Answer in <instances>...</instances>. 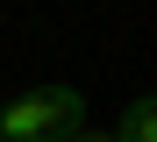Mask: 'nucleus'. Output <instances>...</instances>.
Here are the masks:
<instances>
[{
    "label": "nucleus",
    "instance_id": "obj_2",
    "mask_svg": "<svg viewBox=\"0 0 157 142\" xmlns=\"http://www.w3.org/2000/svg\"><path fill=\"white\" fill-rule=\"evenodd\" d=\"M114 142H157V100H136L114 121Z\"/></svg>",
    "mask_w": 157,
    "mask_h": 142
},
{
    "label": "nucleus",
    "instance_id": "obj_3",
    "mask_svg": "<svg viewBox=\"0 0 157 142\" xmlns=\"http://www.w3.org/2000/svg\"><path fill=\"white\" fill-rule=\"evenodd\" d=\"M57 142H114V135H93V128H71V135H57Z\"/></svg>",
    "mask_w": 157,
    "mask_h": 142
},
{
    "label": "nucleus",
    "instance_id": "obj_1",
    "mask_svg": "<svg viewBox=\"0 0 157 142\" xmlns=\"http://www.w3.org/2000/svg\"><path fill=\"white\" fill-rule=\"evenodd\" d=\"M78 114H86V100L71 85H36L21 100H0V142H57L78 128Z\"/></svg>",
    "mask_w": 157,
    "mask_h": 142
}]
</instances>
